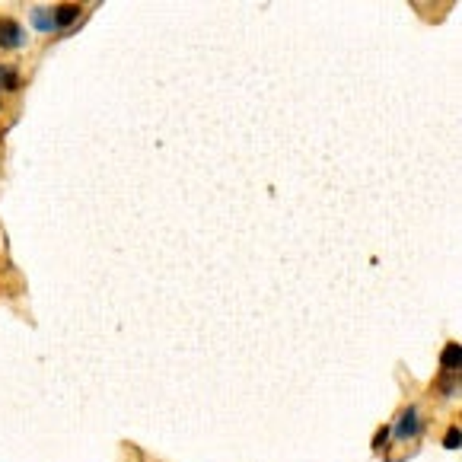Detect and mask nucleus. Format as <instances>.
<instances>
[{
  "label": "nucleus",
  "mask_w": 462,
  "mask_h": 462,
  "mask_svg": "<svg viewBox=\"0 0 462 462\" xmlns=\"http://www.w3.org/2000/svg\"><path fill=\"white\" fill-rule=\"evenodd\" d=\"M32 22H35V29H39V32H51V29H58L55 26V13H48L45 7H35L32 10Z\"/></svg>",
  "instance_id": "5"
},
{
  "label": "nucleus",
  "mask_w": 462,
  "mask_h": 462,
  "mask_svg": "<svg viewBox=\"0 0 462 462\" xmlns=\"http://www.w3.org/2000/svg\"><path fill=\"white\" fill-rule=\"evenodd\" d=\"M22 41H26V35L13 20H0V45L4 48H20Z\"/></svg>",
  "instance_id": "2"
},
{
  "label": "nucleus",
  "mask_w": 462,
  "mask_h": 462,
  "mask_svg": "<svg viewBox=\"0 0 462 462\" xmlns=\"http://www.w3.org/2000/svg\"><path fill=\"white\" fill-rule=\"evenodd\" d=\"M459 440H462L459 428H453V430L447 434V443H443V447H447V449H459Z\"/></svg>",
  "instance_id": "7"
},
{
  "label": "nucleus",
  "mask_w": 462,
  "mask_h": 462,
  "mask_svg": "<svg viewBox=\"0 0 462 462\" xmlns=\"http://www.w3.org/2000/svg\"><path fill=\"white\" fill-rule=\"evenodd\" d=\"M386 437H389V430H380V434H376V440H373V447L380 449V447H383V443H386Z\"/></svg>",
  "instance_id": "8"
},
{
  "label": "nucleus",
  "mask_w": 462,
  "mask_h": 462,
  "mask_svg": "<svg viewBox=\"0 0 462 462\" xmlns=\"http://www.w3.org/2000/svg\"><path fill=\"white\" fill-rule=\"evenodd\" d=\"M459 360H462V351H459V341H449L447 348H443V370L447 373H459Z\"/></svg>",
  "instance_id": "3"
},
{
  "label": "nucleus",
  "mask_w": 462,
  "mask_h": 462,
  "mask_svg": "<svg viewBox=\"0 0 462 462\" xmlns=\"http://www.w3.org/2000/svg\"><path fill=\"white\" fill-rule=\"evenodd\" d=\"M77 16H80V7H77V4H64V7H58V13H55V26L67 29Z\"/></svg>",
  "instance_id": "4"
},
{
  "label": "nucleus",
  "mask_w": 462,
  "mask_h": 462,
  "mask_svg": "<svg viewBox=\"0 0 462 462\" xmlns=\"http://www.w3.org/2000/svg\"><path fill=\"white\" fill-rule=\"evenodd\" d=\"M0 83H4L7 90H16V74L13 70H7V67H0Z\"/></svg>",
  "instance_id": "6"
},
{
  "label": "nucleus",
  "mask_w": 462,
  "mask_h": 462,
  "mask_svg": "<svg viewBox=\"0 0 462 462\" xmlns=\"http://www.w3.org/2000/svg\"><path fill=\"white\" fill-rule=\"evenodd\" d=\"M418 430H421V418H418V408H408V411H402L399 424H395V437H399V440H411Z\"/></svg>",
  "instance_id": "1"
}]
</instances>
